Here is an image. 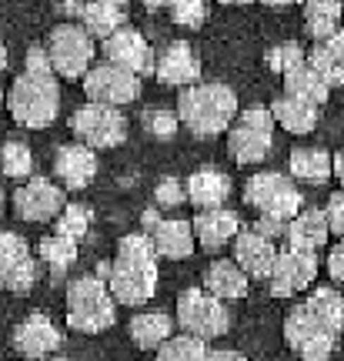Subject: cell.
Here are the masks:
<instances>
[{
	"instance_id": "1",
	"label": "cell",
	"mask_w": 344,
	"mask_h": 361,
	"mask_svg": "<svg viewBox=\"0 0 344 361\" xmlns=\"http://www.w3.org/2000/svg\"><path fill=\"white\" fill-rule=\"evenodd\" d=\"M107 288L117 305H147L157 291V251L147 231L124 234L117 245V258L107 268Z\"/></svg>"
},
{
	"instance_id": "2",
	"label": "cell",
	"mask_w": 344,
	"mask_h": 361,
	"mask_svg": "<svg viewBox=\"0 0 344 361\" xmlns=\"http://www.w3.org/2000/svg\"><path fill=\"white\" fill-rule=\"evenodd\" d=\"M238 114V94L228 84H188L180 90L178 121L194 137H214L231 128Z\"/></svg>"
},
{
	"instance_id": "3",
	"label": "cell",
	"mask_w": 344,
	"mask_h": 361,
	"mask_svg": "<svg viewBox=\"0 0 344 361\" xmlns=\"http://www.w3.org/2000/svg\"><path fill=\"white\" fill-rule=\"evenodd\" d=\"M11 117L20 128H47L61 111V87L54 71H24L7 94Z\"/></svg>"
},
{
	"instance_id": "4",
	"label": "cell",
	"mask_w": 344,
	"mask_h": 361,
	"mask_svg": "<svg viewBox=\"0 0 344 361\" xmlns=\"http://www.w3.org/2000/svg\"><path fill=\"white\" fill-rule=\"evenodd\" d=\"M67 324L80 335H97L107 331L117 318V301L104 278H77L67 288Z\"/></svg>"
},
{
	"instance_id": "5",
	"label": "cell",
	"mask_w": 344,
	"mask_h": 361,
	"mask_svg": "<svg viewBox=\"0 0 344 361\" xmlns=\"http://www.w3.org/2000/svg\"><path fill=\"white\" fill-rule=\"evenodd\" d=\"M47 51V61H51L54 74L61 78H84V71L94 64V54H97V44L80 24H57L51 30V37L44 44Z\"/></svg>"
},
{
	"instance_id": "6",
	"label": "cell",
	"mask_w": 344,
	"mask_h": 361,
	"mask_svg": "<svg viewBox=\"0 0 344 361\" xmlns=\"http://www.w3.org/2000/svg\"><path fill=\"white\" fill-rule=\"evenodd\" d=\"M234 128L228 134V151L238 164H257L271 154L274 147V117L268 107H251L238 121H231Z\"/></svg>"
},
{
	"instance_id": "7",
	"label": "cell",
	"mask_w": 344,
	"mask_h": 361,
	"mask_svg": "<svg viewBox=\"0 0 344 361\" xmlns=\"http://www.w3.org/2000/svg\"><path fill=\"white\" fill-rule=\"evenodd\" d=\"M70 130L80 144H87L94 151H107V147H117L128 137V121L124 114L111 107V104H97L87 101L84 107H77L74 117H70Z\"/></svg>"
},
{
	"instance_id": "8",
	"label": "cell",
	"mask_w": 344,
	"mask_h": 361,
	"mask_svg": "<svg viewBox=\"0 0 344 361\" xmlns=\"http://www.w3.org/2000/svg\"><path fill=\"white\" fill-rule=\"evenodd\" d=\"M178 322L180 331H191V335L211 341V338L228 335L231 314L221 298L207 295L204 288H188L178 295Z\"/></svg>"
},
{
	"instance_id": "9",
	"label": "cell",
	"mask_w": 344,
	"mask_h": 361,
	"mask_svg": "<svg viewBox=\"0 0 344 361\" xmlns=\"http://www.w3.org/2000/svg\"><path fill=\"white\" fill-rule=\"evenodd\" d=\"M244 201L254 207L257 214H271V218H281V221H291L301 211V204H305L301 191L284 174H278V171H264V174L247 178Z\"/></svg>"
},
{
	"instance_id": "10",
	"label": "cell",
	"mask_w": 344,
	"mask_h": 361,
	"mask_svg": "<svg viewBox=\"0 0 344 361\" xmlns=\"http://www.w3.org/2000/svg\"><path fill=\"white\" fill-rule=\"evenodd\" d=\"M84 94H87V101L124 107V104L140 97V74L128 71V67L111 64V61L90 64L84 71Z\"/></svg>"
},
{
	"instance_id": "11",
	"label": "cell",
	"mask_w": 344,
	"mask_h": 361,
	"mask_svg": "<svg viewBox=\"0 0 344 361\" xmlns=\"http://www.w3.org/2000/svg\"><path fill=\"white\" fill-rule=\"evenodd\" d=\"M318 278V258L314 251H305V247H284L274 255L271 261V271H268V281H271V295L274 298H288V295H297L311 288Z\"/></svg>"
},
{
	"instance_id": "12",
	"label": "cell",
	"mask_w": 344,
	"mask_h": 361,
	"mask_svg": "<svg viewBox=\"0 0 344 361\" xmlns=\"http://www.w3.org/2000/svg\"><path fill=\"white\" fill-rule=\"evenodd\" d=\"M284 341H288L291 351H297L301 358L324 361L334 351L338 335H334L331 328H324L305 305H297V308L288 314V322H284Z\"/></svg>"
},
{
	"instance_id": "13",
	"label": "cell",
	"mask_w": 344,
	"mask_h": 361,
	"mask_svg": "<svg viewBox=\"0 0 344 361\" xmlns=\"http://www.w3.org/2000/svg\"><path fill=\"white\" fill-rule=\"evenodd\" d=\"M37 278V264L20 234L0 231V288L13 295H27Z\"/></svg>"
},
{
	"instance_id": "14",
	"label": "cell",
	"mask_w": 344,
	"mask_h": 361,
	"mask_svg": "<svg viewBox=\"0 0 344 361\" xmlns=\"http://www.w3.org/2000/svg\"><path fill=\"white\" fill-rule=\"evenodd\" d=\"M64 191L47 178H30L27 184L17 188L13 194V211L20 221H30V224H44V221H54L64 207Z\"/></svg>"
},
{
	"instance_id": "15",
	"label": "cell",
	"mask_w": 344,
	"mask_h": 361,
	"mask_svg": "<svg viewBox=\"0 0 344 361\" xmlns=\"http://www.w3.org/2000/svg\"><path fill=\"white\" fill-rule=\"evenodd\" d=\"M101 54H104V61H111V64H117V67H128L134 74H151V67H154L151 44L144 40L140 30L124 27V24L101 40Z\"/></svg>"
},
{
	"instance_id": "16",
	"label": "cell",
	"mask_w": 344,
	"mask_h": 361,
	"mask_svg": "<svg viewBox=\"0 0 344 361\" xmlns=\"http://www.w3.org/2000/svg\"><path fill=\"white\" fill-rule=\"evenodd\" d=\"M151 71L161 84H171V87H188L194 80H201V61L191 51V44H184V40L164 44V51L154 57Z\"/></svg>"
},
{
	"instance_id": "17",
	"label": "cell",
	"mask_w": 344,
	"mask_h": 361,
	"mask_svg": "<svg viewBox=\"0 0 344 361\" xmlns=\"http://www.w3.org/2000/svg\"><path fill=\"white\" fill-rule=\"evenodd\" d=\"M231 241H234V261L241 264V271L247 278H268L271 261L278 255V247H274L271 238H264L254 228H238V234Z\"/></svg>"
},
{
	"instance_id": "18",
	"label": "cell",
	"mask_w": 344,
	"mask_h": 361,
	"mask_svg": "<svg viewBox=\"0 0 344 361\" xmlns=\"http://www.w3.org/2000/svg\"><path fill=\"white\" fill-rule=\"evenodd\" d=\"M191 228H194V241L204 251H221L224 245H231V238L238 234L241 221H238L234 211L217 204V207H201L197 218L191 221Z\"/></svg>"
},
{
	"instance_id": "19",
	"label": "cell",
	"mask_w": 344,
	"mask_h": 361,
	"mask_svg": "<svg viewBox=\"0 0 344 361\" xmlns=\"http://www.w3.org/2000/svg\"><path fill=\"white\" fill-rule=\"evenodd\" d=\"M54 174L57 180H64L67 188H87L90 180L97 178V154H94V147L87 144H64V147H57V154H54Z\"/></svg>"
},
{
	"instance_id": "20",
	"label": "cell",
	"mask_w": 344,
	"mask_h": 361,
	"mask_svg": "<svg viewBox=\"0 0 344 361\" xmlns=\"http://www.w3.org/2000/svg\"><path fill=\"white\" fill-rule=\"evenodd\" d=\"M61 331H57V324L47 318V314H30L24 322L13 328V348L27 355V358H44V355H51V351L61 348Z\"/></svg>"
},
{
	"instance_id": "21",
	"label": "cell",
	"mask_w": 344,
	"mask_h": 361,
	"mask_svg": "<svg viewBox=\"0 0 344 361\" xmlns=\"http://www.w3.org/2000/svg\"><path fill=\"white\" fill-rule=\"evenodd\" d=\"M147 238H151L154 251H157L161 258H171V261L191 258L194 245H197V241H194L191 221H180V218H157V224L147 231Z\"/></svg>"
},
{
	"instance_id": "22",
	"label": "cell",
	"mask_w": 344,
	"mask_h": 361,
	"mask_svg": "<svg viewBox=\"0 0 344 361\" xmlns=\"http://www.w3.org/2000/svg\"><path fill=\"white\" fill-rule=\"evenodd\" d=\"M307 64L318 71L328 87H344V27H338L331 37L314 40Z\"/></svg>"
},
{
	"instance_id": "23",
	"label": "cell",
	"mask_w": 344,
	"mask_h": 361,
	"mask_svg": "<svg viewBox=\"0 0 344 361\" xmlns=\"http://www.w3.org/2000/svg\"><path fill=\"white\" fill-rule=\"evenodd\" d=\"M247 274L241 271V264L234 258H221V261H211L204 271V288L207 295L221 298V301H238V298L247 295Z\"/></svg>"
},
{
	"instance_id": "24",
	"label": "cell",
	"mask_w": 344,
	"mask_h": 361,
	"mask_svg": "<svg viewBox=\"0 0 344 361\" xmlns=\"http://www.w3.org/2000/svg\"><path fill=\"white\" fill-rule=\"evenodd\" d=\"M328 218H324V211L321 207H305V211H297L291 221H288V245L291 247H305V251H318L321 245H328Z\"/></svg>"
},
{
	"instance_id": "25",
	"label": "cell",
	"mask_w": 344,
	"mask_h": 361,
	"mask_svg": "<svg viewBox=\"0 0 344 361\" xmlns=\"http://www.w3.org/2000/svg\"><path fill=\"white\" fill-rule=\"evenodd\" d=\"M184 197L197 207H217L231 197V178L217 168H201L194 171L188 184H184Z\"/></svg>"
},
{
	"instance_id": "26",
	"label": "cell",
	"mask_w": 344,
	"mask_h": 361,
	"mask_svg": "<svg viewBox=\"0 0 344 361\" xmlns=\"http://www.w3.org/2000/svg\"><path fill=\"white\" fill-rule=\"evenodd\" d=\"M281 78H284V94L301 97V101L314 104V107H321V104L328 101V94H331V87L321 80L318 71L307 64V57L297 61V64H291L288 71H281Z\"/></svg>"
},
{
	"instance_id": "27",
	"label": "cell",
	"mask_w": 344,
	"mask_h": 361,
	"mask_svg": "<svg viewBox=\"0 0 344 361\" xmlns=\"http://www.w3.org/2000/svg\"><path fill=\"white\" fill-rule=\"evenodd\" d=\"M268 111H271V117H274V124L284 130H291V134H307V130L318 128V107L301 101V97H291V94L278 97Z\"/></svg>"
},
{
	"instance_id": "28",
	"label": "cell",
	"mask_w": 344,
	"mask_h": 361,
	"mask_svg": "<svg viewBox=\"0 0 344 361\" xmlns=\"http://www.w3.org/2000/svg\"><path fill=\"white\" fill-rule=\"evenodd\" d=\"M77 20L87 30L94 40H104L107 34H114L117 27L124 24V7L121 4H107V0H84Z\"/></svg>"
},
{
	"instance_id": "29",
	"label": "cell",
	"mask_w": 344,
	"mask_h": 361,
	"mask_svg": "<svg viewBox=\"0 0 344 361\" xmlns=\"http://www.w3.org/2000/svg\"><path fill=\"white\" fill-rule=\"evenodd\" d=\"M288 171L294 180H305V184H324L331 178V154L324 147H294L288 157Z\"/></svg>"
},
{
	"instance_id": "30",
	"label": "cell",
	"mask_w": 344,
	"mask_h": 361,
	"mask_svg": "<svg viewBox=\"0 0 344 361\" xmlns=\"http://www.w3.org/2000/svg\"><path fill=\"white\" fill-rule=\"evenodd\" d=\"M171 331H174V318L161 308L140 311V314L130 318V338H134V345L144 351H154Z\"/></svg>"
},
{
	"instance_id": "31",
	"label": "cell",
	"mask_w": 344,
	"mask_h": 361,
	"mask_svg": "<svg viewBox=\"0 0 344 361\" xmlns=\"http://www.w3.org/2000/svg\"><path fill=\"white\" fill-rule=\"evenodd\" d=\"M341 0H305V30L311 40L331 37L341 27Z\"/></svg>"
},
{
	"instance_id": "32",
	"label": "cell",
	"mask_w": 344,
	"mask_h": 361,
	"mask_svg": "<svg viewBox=\"0 0 344 361\" xmlns=\"http://www.w3.org/2000/svg\"><path fill=\"white\" fill-rule=\"evenodd\" d=\"M305 308L311 311L324 328H331L334 335L344 331V295H338L334 288H318V291L305 301Z\"/></svg>"
},
{
	"instance_id": "33",
	"label": "cell",
	"mask_w": 344,
	"mask_h": 361,
	"mask_svg": "<svg viewBox=\"0 0 344 361\" xmlns=\"http://www.w3.org/2000/svg\"><path fill=\"white\" fill-rule=\"evenodd\" d=\"M154 351H157V358H164V361H204L207 358V341L191 335V331H180V335L171 331Z\"/></svg>"
},
{
	"instance_id": "34",
	"label": "cell",
	"mask_w": 344,
	"mask_h": 361,
	"mask_svg": "<svg viewBox=\"0 0 344 361\" xmlns=\"http://www.w3.org/2000/svg\"><path fill=\"white\" fill-rule=\"evenodd\" d=\"M37 251H40V258L47 261L57 274H61V271H67L77 261V241H74V238H64V234H57V231L47 234V238L37 245Z\"/></svg>"
},
{
	"instance_id": "35",
	"label": "cell",
	"mask_w": 344,
	"mask_h": 361,
	"mask_svg": "<svg viewBox=\"0 0 344 361\" xmlns=\"http://www.w3.org/2000/svg\"><path fill=\"white\" fill-rule=\"evenodd\" d=\"M0 171L13 180H27L30 171H34V154H30V147L20 141H7L0 147Z\"/></svg>"
},
{
	"instance_id": "36",
	"label": "cell",
	"mask_w": 344,
	"mask_h": 361,
	"mask_svg": "<svg viewBox=\"0 0 344 361\" xmlns=\"http://www.w3.org/2000/svg\"><path fill=\"white\" fill-rule=\"evenodd\" d=\"M54 221H57V234L74 238V241H80L90 231V211L84 204H64Z\"/></svg>"
},
{
	"instance_id": "37",
	"label": "cell",
	"mask_w": 344,
	"mask_h": 361,
	"mask_svg": "<svg viewBox=\"0 0 344 361\" xmlns=\"http://www.w3.org/2000/svg\"><path fill=\"white\" fill-rule=\"evenodd\" d=\"M161 7L171 11V20L180 27H201L204 24V0H164Z\"/></svg>"
},
{
	"instance_id": "38",
	"label": "cell",
	"mask_w": 344,
	"mask_h": 361,
	"mask_svg": "<svg viewBox=\"0 0 344 361\" xmlns=\"http://www.w3.org/2000/svg\"><path fill=\"white\" fill-rule=\"evenodd\" d=\"M144 128H147V134L151 137H161V141H167V137H174L180 128V121L174 111H161V107H154V111H144Z\"/></svg>"
},
{
	"instance_id": "39",
	"label": "cell",
	"mask_w": 344,
	"mask_h": 361,
	"mask_svg": "<svg viewBox=\"0 0 344 361\" xmlns=\"http://www.w3.org/2000/svg\"><path fill=\"white\" fill-rule=\"evenodd\" d=\"M180 201H184V188H180L178 178H164L154 188V204L157 207H178Z\"/></svg>"
},
{
	"instance_id": "40",
	"label": "cell",
	"mask_w": 344,
	"mask_h": 361,
	"mask_svg": "<svg viewBox=\"0 0 344 361\" xmlns=\"http://www.w3.org/2000/svg\"><path fill=\"white\" fill-rule=\"evenodd\" d=\"M305 57H307V54L301 51V44H294V40H291V44H281V47H274L268 61H271V67H274V71L281 74V71H288L291 64L305 61Z\"/></svg>"
},
{
	"instance_id": "41",
	"label": "cell",
	"mask_w": 344,
	"mask_h": 361,
	"mask_svg": "<svg viewBox=\"0 0 344 361\" xmlns=\"http://www.w3.org/2000/svg\"><path fill=\"white\" fill-rule=\"evenodd\" d=\"M324 218H328L331 234H341V238H344V191H338V194H331V197H328Z\"/></svg>"
},
{
	"instance_id": "42",
	"label": "cell",
	"mask_w": 344,
	"mask_h": 361,
	"mask_svg": "<svg viewBox=\"0 0 344 361\" xmlns=\"http://www.w3.org/2000/svg\"><path fill=\"white\" fill-rule=\"evenodd\" d=\"M254 231H261L264 238H271V241H278V238H284V231H288V221L271 218V214H261L257 224H254Z\"/></svg>"
},
{
	"instance_id": "43",
	"label": "cell",
	"mask_w": 344,
	"mask_h": 361,
	"mask_svg": "<svg viewBox=\"0 0 344 361\" xmlns=\"http://www.w3.org/2000/svg\"><path fill=\"white\" fill-rule=\"evenodd\" d=\"M328 274H331L334 281H344V238H341V245H334L331 255H328Z\"/></svg>"
},
{
	"instance_id": "44",
	"label": "cell",
	"mask_w": 344,
	"mask_h": 361,
	"mask_svg": "<svg viewBox=\"0 0 344 361\" xmlns=\"http://www.w3.org/2000/svg\"><path fill=\"white\" fill-rule=\"evenodd\" d=\"M331 174H334L338 180H341V188H344V147L331 157Z\"/></svg>"
},
{
	"instance_id": "45",
	"label": "cell",
	"mask_w": 344,
	"mask_h": 361,
	"mask_svg": "<svg viewBox=\"0 0 344 361\" xmlns=\"http://www.w3.org/2000/svg\"><path fill=\"white\" fill-rule=\"evenodd\" d=\"M157 218H161V214H157V207H147V211H144V228L151 231L154 224H157Z\"/></svg>"
},
{
	"instance_id": "46",
	"label": "cell",
	"mask_w": 344,
	"mask_h": 361,
	"mask_svg": "<svg viewBox=\"0 0 344 361\" xmlns=\"http://www.w3.org/2000/svg\"><path fill=\"white\" fill-rule=\"evenodd\" d=\"M268 7H288V4H297V0H264Z\"/></svg>"
},
{
	"instance_id": "47",
	"label": "cell",
	"mask_w": 344,
	"mask_h": 361,
	"mask_svg": "<svg viewBox=\"0 0 344 361\" xmlns=\"http://www.w3.org/2000/svg\"><path fill=\"white\" fill-rule=\"evenodd\" d=\"M7 67V47H4V40H0V71Z\"/></svg>"
},
{
	"instance_id": "48",
	"label": "cell",
	"mask_w": 344,
	"mask_h": 361,
	"mask_svg": "<svg viewBox=\"0 0 344 361\" xmlns=\"http://www.w3.org/2000/svg\"><path fill=\"white\" fill-rule=\"evenodd\" d=\"M4 201H7V194H4V188H0V214H4Z\"/></svg>"
},
{
	"instance_id": "49",
	"label": "cell",
	"mask_w": 344,
	"mask_h": 361,
	"mask_svg": "<svg viewBox=\"0 0 344 361\" xmlns=\"http://www.w3.org/2000/svg\"><path fill=\"white\" fill-rule=\"evenodd\" d=\"M221 4H251V0H221Z\"/></svg>"
},
{
	"instance_id": "50",
	"label": "cell",
	"mask_w": 344,
	"mask_h": 361,
	"mask_svg": "<svg viewBox=\"0 0 344 361\" xmlns=\"http://www.w3.org/2000/svg\"><path fill=\"white\" fill-rule=\"evenodd\" d=\"M107 4H121V7H124V4H128V0H107Z\"/></svg>"
},
{
	"instance_id": "51",
	"label": "cell",
	"mask_w": 344,
	"mask_h": 361,
	"mask_svg": "<svg viewBox=\"0 0 344 361\" xmlns=\"http://www.w3.org/2000/svg\"><path fill=\"white\" fill-rule=\"evenodd\" d=\"M341 27H344V7H341Z\"/></svg>"
},
{
	"instance_id": "52",
	"label": "cell",
	"mask_w": 344,
	"mask_h": 361,
	"mask_svg": "<svg viewBox=\"0 0 344 361\" xmlns=\"http://www.w3.org/2000/svg\"><path fill=\"white\" fill-rule=\"evenodd\" d=\"M0 101H4V97H0Z\"/></svg>"
}]
</instances>
